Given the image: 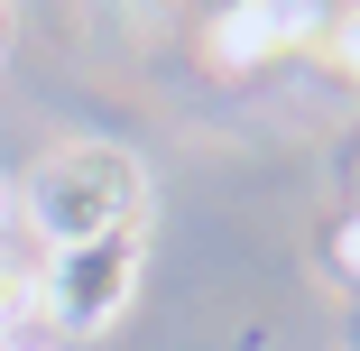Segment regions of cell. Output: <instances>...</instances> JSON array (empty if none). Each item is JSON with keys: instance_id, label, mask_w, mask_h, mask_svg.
Instances as JSON below:
<instances>
[{"instance_id": "1", "label": "cell", "mask_w": 360, "mask_h": 351, "mask_svg": "<svg viewBox=\"0 0 360 351\" xmlns=\"http://www.w3.org/2000/svg\"><path fill=\"white\" fill-rule=\"evenodd\" d=\"M139 203H148L139 158H129V148H102V139H75V148H56V158L28 176V222H37L56 250L139 231Z\"/></svg>"}, {"instance_id": "2", "label": "cell", "mask_w": 360, "mask_h": 351, "mask_svg": "<svg viewBox=\"0 0 360 351\" xmlns=\"http://www.w3.org/2000/svg\"><path fill=\"white\" fill-rule=\"evenodd\" d=\"M37 287H46V314H56L65 333H102V324H120V305H129V287H139V231L56 250V259L37 268Z\"/></svg>"}, {"instance_id": "3", "label": "cell", "mask_w": 360, "mask_h": 351, "mask_svg": "<svg viewBox=\"0 0 360 351\" xmlns=\"http://www.w3.org/2000/svg\"><path fill=\"white\" fill-rule=\"evenodd\" d=\"M305 37H323V10L314 0H240V10H222L212 19V65H268V56H286V46H305Z\"/></svg>"}, {"instance_id": "4", "label": "cell", "mask_w": 360, "mask_h": 351, "mask_svg": "<svg viewBox=\"0 0 360 351\" xmlns=\"http://www.w3.org/2000/svg\"><path fill=\"white\" fill-rule=\"evenodd\" d=\"M28 314H46V287H37V268L0 259V324H28Z\"/></svg>"}, {"instance_id": "5", "label": "cell", "mask_w": 360, "mask_h": 351, "mask_svg": "<svg viewBox=\"0 0 360 351\" xmlns=\"http://www.w3.org/2000/svg\"><path fill=\"white\" fill-rule=\"evenodd\" d=\"M0 37H10V0H0Z\"/></svg>"}]
</instances>
